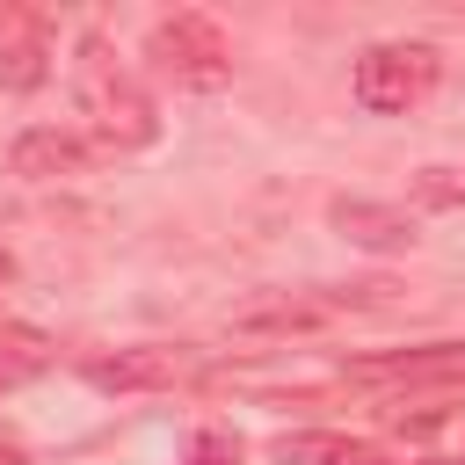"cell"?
<instances>
[{"label":"cell","mask_w":465,"mask_h":465,"mask_svg":"<svg viewBox=\"0 0 465 465\" xmlns=\"http://www.w3.org/2000/svg\"><path fill=\"white\" fill-rule=\"evenodd\" d=\"M269 458L276 465H363V443H349L334 429H298V436H276Z\"/></svg>","instance_id":"obj_10"},{"label":"cell","mask_w":465,"mask_h":465,"mask_svg":"<svg viewBox=\"0 0 465 465\" xmlns=\"http://www.w3.org/2000/svg\"><path fill=\"white\" fill-rule=\"evenodd\" d=\"M7 378H15V371H7V363H0V385H7Z\"/></svg>","instance_id":"obj_14"},{"label":"cell","mask_w":465,"mask_h":465,"mask_svg":"<svg viewBox=\"0 0 465 465\" xmlns=\"http://www.w3.org/2000/svg\"><path fill=\"white\" fill-rule=\"evenodd\" d=\"M7 167L22 182H65V174L87 167V138L80 131H58V124H36V131H22L7 145Z\"/></svg>","instance_id":"obj_7"},{"label":"cell","mask_w":465,"mask_h":465,"mask_svg":"<svg viewBox=\"0 0 465 465\" xmlns=\"http://www.w3.org/2000/svg\"><path fill=\"white\" fill-rule=\"evenodd\" d=\"M458 371H465V341L385 349V356H356V363H341L349 385H414V378H458Z\"/></svg>","instance_id":"obj_6"},{"label":"cell","mask_w":465,"mask_h":465,"mask_svg":"<svg viewBox=\"0 0 465 465\" xmlns=\"http://www.w3.org/2000/svg\"><path fill=\"white\" fill-rule=\"evenodd\" d=\"M327 218H334V232H341V240H356V247H378V254H385V247H407V240H414V218H407L400 203H371V196H334V211H327Z\"/></svg>","instance_id":"obj_9"},{"label":"cell","mask_w":465,"mask_h":465,"mask_svg":"<svg viewBox=\"0 0 465 465\" xmlns=\"http://www.w3.org/2000/svg\"><path fill=\"white\" fill-rule=\"evenodd\" d=\"M458 203H465V174H458Z\"/></svg>","instance_id":"obj_15"},{"label":"cell","mask_w":465,"mask_h":465,"mask_svg":"<svg viewBox=\"0 0 465 465\" xmlns=\"http://www.w3.org/2000/svg\"><path fill=\"white\" fill-rule=\"evenodd\" d=\"M51 73V22L36 7H0V87L29 94Z\"/></svg>","instance_id":"obj_5"},{"label":"cell","mask_w":465,"mask_h":465,"mask_svg":"<svg viewBox=\"0 0 465 465\" xmlns=\"http://www.w3.org/2000/svg\"><path fill=\"white\" fill-rule=\"evenodd\" d=\"M7 276H15V254H7V247H0V283H7Z\"/></svg>","instance_id":"obj_12"},{"label":"cell","mask_w":465,"mask_h":465,"mask_svg":"<svg viewBox=\"0 0 465 465\" xmlns=\"http://www.w3.org/2000/svg\"><path fill=\"white\" fill-rule=\"evenodd\" d=\"M73 80H80V109H87V124H94V138H102L109 153L153 145V131H160L153 94L131 80V65H116L109 36H80V65H73Z\"/></svg>","instance_id":"obj_1"},{"label":"cell","mask_w":465,"mask_h":465,"mask_svg":"<svg viewBox=\"0 0 465 465\" xmlns=\"http://www.w3.org/2000/svg\"><path fill=\"white\" fill-rule=\"evenodd\" d=\"M0 465H15V443H0Z\"/></svg>","instance_id":"obj_13"},{"label":"cell","mask_w":465,"mask_h":465,"mask_svg":"<svg viewBox=\"0 0 465 465\" xmlns=\"http://www.w3.org/2000/svg\"><path fill=\"white\" fill-rule=\"evenodd\" d=\"M80 378L94 392H153V385H174L182 378V356L174 349H116V356H87Z\"/></svg>","instance_id":"obj_8"},{"label":"cell","mask_w":465,"mask_h":465,"mask_svg":"<svg viewBox=\"0 0 465 465\" xmlns=\"http://www.w3.org/2000/svg\"><path fill=\"white\" fill-rule=\"evenodd\" d=\"M189 465H240V436L232 429H196L189 436Z\"/></svg>","instance_id":"obj_11"},{"label":"cell","mask_w":465,"mask_h":465,"mask_svg":"<svg viewBox=\"0 0 465 465\" xmlns=\"http://www.w3.org/2000/svg\"><path fill=\"white\" fill-rule=\"evenodd\" d=\"M145 58H153L174 87H196V94H211V87L232 80V36H225L203 7H174V15H160L153 36H145Z\"/></svg>","instance_id":"obj_2"},{"label":"cell","mask_w":465,"mask_h":465,"mask_svg":"<svg viewBox=\"0 0 465 465\" xmlns=\"http://www.w3.org/2000/svg\"><path fill=\"white\" fill-rule=\"evenodd\" d=\"M349 305H363V298H349V291H276V298H254V305H240L225 327L232 334H320V327H334Z\"/></svg>","instance_id":"obj_4"},{"label":"cell","mask_w":465,"mask_h":465,"mask_svg":"<svg viewBox=\"0 0 465 465\" xmlns=\"http://www.w3.org/2000/svg\"><path fill=\"white\" fill-rule=\"evenodd\" d=\"M436 80H443L436 44H407V36L371 44V51L356 58V73H349L356 109H371V116H407V109H421V102L436 94Z\"/></svg>","instance_id":"obj_3"}]
</instances>
